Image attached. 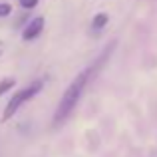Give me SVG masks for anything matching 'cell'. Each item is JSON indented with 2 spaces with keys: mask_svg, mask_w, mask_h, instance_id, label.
<instances>
[{
  "mask_svg": "<svg viewBox=\"0 0 157 157\" xmlns=\"http://www.w3.org/2000/svg\"><path fill=\"white\" fill-rule=\"evenodd\" d=\"M44 30V16H36V18H32L30 22H28V26L24 28V34H22V40H34L38 38L40 34H42Z\"/></svg>",
  "mask_w": 157,
  "mask_h": 157,
  "instance_id": "obj_3",
  "label": "cell"
},
{
  "mask_svg": "<svg viewBox=\"0 0 157 157\" xmlns=\"http://www.w3.org/2000/svg\"><path fill=\"white\" fill-rule=\"evenodd\" d=\"M10 12H12V6H10V4H0V18L8 16Z\"/></svg>",
  "mask_w": 157,
  "mask_h": 157,
  "instance_id": "obj_7",
  "label": "cell"
},
{
  "mask_svg": "<svg viewBox=\"0 0 157 157\" xmlns=\"http://www.w3.org/2000/svg\"><path fill=\"white\" fill-rule=\"evenodd\" d=\"M42 88H44V82H42V80H34V82H30L26 88H22L20 92H16L14 96L8 100V104H6V107H4V111H2V117H0V121L6 123L8 119H12V117H14V113H16V111H18L24 104H26V101L34 100V98L38 96L40 92H42Z\"/></svg>",
  "mask_w": 157,
  "mask_h": 157,
  "instance_id": "obj_2",
  "label": "cell"
},
{
  "mask_svg": "<svg viewBox=\"0 0 157 157\" xmlns=\"http://www.w3.org/2000/svg\"><path fill=\"white\" fill-rule=\"evenodd\" d=\"M0 56H2V50H0Z\"/></svg>",
  "mask_w": 157,
  "mask_h": 157,
  "instance_id": "obj_8",
  "label": "cell"
},
{
  "mask_svg": "<svg viewBox=\"0 0 157 157\" xmlns=\"http://www.w3.org/2000/svg\"><path fill=\"white\" fill-rule=\"evenodd\" d=\"M96 72V66H88L86 70H82L80 74H78L76 78H74L72 82H70V86L66 88V92L62 94V100L60 104L56 107V113H54V125H60L62 121H66L68 119V115L74 111V107L78 105V101H80L82 94H84V88L86 84L90 82V78H92V74Z\"/></svg>",
  "mask_w": 157,
  "mask_h": 157,
  "instance_id": "obj_1",
  "label": "cell"
},
{
  "mask_svg": "<svg viewBox=\"0 0 157 157\" xmlns=\"http://www.w3.org/2000/svg\"><path fill=\"white\" fill-rule=\"evenodd\" d=\"M107 22H109V16H107L105 12H100V14L94 16V20H92V28H96V30H101L104 26H107Z\"/></svg>",
  "mask_w": 157,
  "mask_h": 157,
  "instance_id": "obj_4",
  "label": "cell"
},
{
  "mask_svg": "<svg viewBox=\"0 0 157 157\" xmlns=\"http://www.w3.org/2000/svg\"><path fill=\"white\" fill-rule=\"evenodd\" d=\"M14 84H16L14 78H4V80L0 82V96H4L8 90H12V88H14Z\"/></svg>",
  "mask_w": 157,
  "mask_h": 157,
  "instance_id": "obj_5",
  "label": "cell"
},
{
  "mask_svg": "<svg viewBox=\"0 0 157 157\" xmlns=\"http://www.w3.org/2000/svg\"><path fill=\"white\" fill-rule=\"evenodd\" d=\"M18 2H20V6L26 8V10H30V8H36V6H38V0H18Z\"/></svg>",
  "mask_w": 157,
  "mask_h": 157,
  "instance_id": "obj_6",
  "label": "cell"
}]
</instances>
